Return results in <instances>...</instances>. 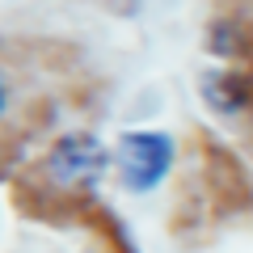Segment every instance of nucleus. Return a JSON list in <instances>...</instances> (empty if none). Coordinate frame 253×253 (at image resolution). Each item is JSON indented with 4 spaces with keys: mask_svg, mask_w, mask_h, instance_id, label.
Wrapping results in <instances>:
<instances>
[{
    "mask_svg": "<svg viewBox=\"0 0 253 253\" xmlns=\"http://www.w3.org/2000/svg\"><path fill=\"white\" fill-rule=\"evenodd\" d=\"M169 161H173V139L161 131H131L118 144V169L131 190H152L169 173Z\"/></svg>",
    "mask_w": 253,
    "mask_h": 253,
    "instance_id": "obj_1",
    "label": "nucleus"
},
{
    "mask_svg": "<svg viewBox=\"0 0 253 253\" xmlns=\"http://www.w3.org/2000/svg\"><path fill=\"white\" fill-rule=\"evenodd\" d=\"M106 169V148L93 135H68L51 152V173L68 186H93Z\"/></svg>",
    "mask_w": 253,
    "mask_h": 253,
    "instance_id": "obj_2",
    "label": "nucleus"
},
{
    "mask_svg": "<svg viewBox=\"0 0 253 253\" xmlns=\"http://www.w3.org/2000/svg\"><path fill=\"white\" fill-rule=\"evenodd\" d=\"M0 106H4V93H0Z\"/></svg>",
    "mask_w": 253,
    "mask_h": 253,
    "instance_id": "obj_3",
    "label": "nucleus"
}]
</instances>
